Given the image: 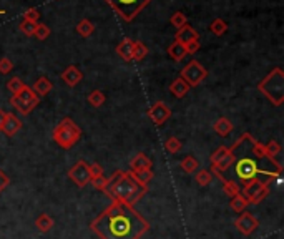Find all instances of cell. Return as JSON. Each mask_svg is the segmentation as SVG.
<instances>
[{"label":"cell","instance_id":"cell-1","mask_svg":"<svg viewBox=\"0 0 284 239\" xmlns=\"http://www.w3.org/2000/svg\"><path fill=\"white\" fill-rule=\"evenodd\" d=\"M230 153L233 156L230 170H233L234 174V178L230 180L238 183L239 186L246 185L251 180H261V174L266 181L273 183L282 173V168H266L261 165L262 161H271L274 158L266 156L264 145L256 142L250 133H243L230 148Z\"/></svg>","mask_w":284,"mask_h":239},{"label":"cell","instance_id":"cell-2","mask_svg":"<svg viewBox=\"0 0 284 239\" xmlns=\"http://www.w3.org/2000/svg\"><path fill=\"white\" fill-rule=\"evenodd\" d=\"M90 229L100 239H140L148 233L150 223L133 206L111 201V205L91 221Z\"/></svg>","mask_w":284,"mask_h":239},{"label":"cell","instance_id":"cell-3","mask_svg":"<svg viewBox=\"0 0 284 239\" xmlns=\"http://www.w3.org/2000/svg\"><path fill=\"white\" fill-rule=\"evenodd\" d=\"M258 90L264 95L274 107H281L284 103V72L276 67L264 78L258 83Z\"/></svg>","mask_w":284,"mask_h":239},{"label":"cell","instance_id":"cell-4","mask_svg":"<svg viewBox=\"0 0 284 239\" xmlns=\"http://www.w3.org/2000/svg\"><path fill=\"white\" fill-rule=\"evenodd\" d=\"M53 142L63 150H70L82 138V130L72 118H63L52 133Z\"/></svg>","mask_w":284,"mask_h":239},{"label":"cell","instance_id":"cell-5","mask_svg":"<svg viewBox=\"0 0 284 239\" xmlns=\"http://www.w3.org/2000/svg\"><path fill=\"white\" fill-rule=\"evenodd\" d=\"M111 10L125 22H133L152 0H105Z\"/></svg>","mask_w":284,"mask_h":239},{"label":"cell","instance_id":"cell-6","mask_svg":"<svg viewBox=\"0 0 284 239\" xmlns=\"http://www.w3.org/2000/svg\"><path fill=\"white\" fill-rule=\"evenodd\" d=\"M39 102H40V98L35 95L32 87H28V85H25L22 90H18L17 93L12 95L10 98V105L15 110H18V113H22V115L32 113L33 108L39 105Z\"/></svg>","mask_w":284,"mask_h":239},{"label":"cell","instance_id":"cell-7","mask_svg":"<svg viewBox=\"0 0 284 239\" xmlns=\"http://www.w3.org/2000/svg\"><path fill=\"white\" fill-rule=\"evenodd\" d=\"M269 185L271 183L264 180H251L241 186V194L244 196L248 205H259L269 193Z\"/></svg>","mask_w":284,"mask_h":239},{"label":"cell","instance_id":"cell-8","mask_svg":"<svg viewBox=\"0 0 284 239\" xmlns=\"http://www.w3.org/2000/svg\"><path fill=\"white\" fill-rule=\"evenodd\" d=\"M180 76H181V78H183L184 82L188 83L190 88H193V87L201 85V83H203L204 80H206L208 70L204 68L198 60H191L186 67H183Z\"/></svg>","mask_w":284,"mask_h":239},{"label":"cell","instance_id":"cell-9","mask_svg":"<svg viewBox=\"0 0 284 239\" xmlns=\"http://www.w3.org/2000/svg\"><path fill=\"white\" fill-rule=\"evenodd\" d=\"M68 178L72 180L78 188H85L87 185H90L91 176H90V171H88V165L85 163L83 160L77 161V163L70 168Z\"/></svg>","mask_w":284,"mask_h":239},{"label":"cell","instance_id":"cell-10","mask_svg":"<svg viewBox=\"0 0 284 239\" xmlns=\"http://www.w3.org/2000/svg\"><path fill=\"white\" fill-rule=\"evenodd\" d=\"M146 115L156 126H161L172 118V110H169V107L165 102H155L150 107V110H148Z\"/></svg>","mask_w":284,"mask_h":239},{"label":"cell","instance_id":"cell-11","mask_svg":"<svg viewBox=\"0 0 284 239\" xmlns=\"http://www.w3.org/2000/svg\"><path fill=\"white\" fill-rule=\"evenodd\" d=\"M234 226H236V229L243 236H251L259 228V221L251 213H243L234 221Z\"/></svg>","mask_w":284,"mask_h":239},{"label":"cell","instance_id":"cell-12","mask_svg":"<svg viewBox=\"0 0 284 239\" xmlns=\"http://www.w3.org/2000/svg\"><path fill=\"white\" fill-rule=\"evenodd\" d=\"M20 128H22V120H20L17 115H13V113H7L5 122L2 125V128H0V131H2L5 136L12 138L20 131Z\"/></svg>","mask_w":284,"mask_h":239},{"label":"cell","instance_id":"cell-13","mask_svg":"<svg viewBox=\"0 0 284 239\" xmlns=\"http://www.w3.org/2000/svg\"><path fill=\"white\" fill-rule=\"evenodd\" d=\"M193 40H200V35H198V32L188 24L183 25L181 29H178L175 33V42H178L181 45H188L190 42H193Z\"/></svg>","mask_w":284,"mask_h":239},{"label":"cell","instance_id":"cell-14","mask_svg":"<svg viewBox=\"0 0 284 239\" xmlns=\"http://www.w3.org/2000/svg\"><path fill=\"white\" fill-rule=\"evenodd\" d=\"M82 78H83V73L80 72V68L75 67V65H68L62 72V80L65 82V85L72 87V88L77 87L78 83L82 82Z\"/></svg>","mask_w":284,"mask_h":239},{"label":"cell","instance_id":"cell-15","mask_svg":"<svg viewBox=\"0 0 284 239\" xmlns=\"http://www.w3.org/2000/svg\"><path fill=\"white\" fill-rule=\"evenodd\" d=\"M117 55L125 62H133V40L131 38H123L117 45Z\"/></svg>","mask_w":284,"mask_h":239},{"label":"cell","instance_id":"cell-16","mask_svg":"<svg viewBox=\"0 0 284 239\" xmlns=\"http://www.w3.org/2000/svg\"><path fill=\"white\" fill-rule=\"evenodd\" d=\"M153 166V161L146 156L145 153H138L137 156H135L131 161H130V171H141V170H150Z\"/></svg>","mask_w":284,"mask_h":239},{"label":"cell","instance_id":"cell-17","mask_svg":"<svg viewBox=\"0 0 284 239\" xmlns=\"http://www.w3.org/2000/svg\"><path fill=\"white\" fill-rule=\"evenodd\" d=\"M32 90L35 91V95H37L39 98L40 96H45V95H48L53 90V83L48 80L47 76H40V78L33 83V88Z\"/></svg>","mask_w":284,"mask_h":239},{"label":"cell","instance_id":"cell-18","mask_svg":"<svg viewBox=\"0 0 284 239\" xmlns=\"http://www.w3.org/2000/svg\"><path fill=\"white\" fill-rule=\"evenodd\" d=\"M188 91H190L188 83L184 82L181 76H178L176 80H173L172 85H169V93H172L173 96H176V98H184Z\"/></svg>","mask_w":284,"mask_h":239},{"label":"cell","instance_id":"cell-19","mask_svg":"<svg viewBox=\"0 0 284 239\" xmlns=\"http://www.w3.org/2000/svg\"><path fill=\"white\" fill-rule=\"evenodd\" d=\"M213 130H215V133H218L219 136L226 138L233 131V123L226 116H221L216 120L215 125H213Z\"/></svg>","mask_w":284,"mask_h":239},{"label":"cell","instance_id":"cell-20","mask_svg":"<svg viewBox=\"0 0 284 239\" xmlns=\"http://www.w3.org/2000/svg\"><path fill=\"white\" fill-rule=\"evenodd\" d=\"M168 55L175 62H181L188 53H186V48H184V45L178 44V42H173V44L168 47Z\"/></svg>","mask_w":284,"mask_h":239},{"label":"cell","instance_id":"cell-21","mask_svg":"<svg viewBox=\"0 0 284 239\" xmlns=\"http://www.w3.org/2000/svg\"><path fill=\"white\" fill-rule=\"evenodd\" d=\"M35 226L40 231V233H48L53 228V217L48 216L45 213H42L37 220H35Z\"/></svg>","mask_w":284,"mask_h":239},{"label":"cell","instance_id":"cell-22","mask_svg":"<svg viewBox=\"0 0 284 239\" xmlns=\"http://www.w3.org/2000/svg\"><path fill=\"white\" fill-rule=\"evenodd\" d=\"M77 32H78V35H82V37L87 38V37H90V35L95 32V25H93L91 20L83 18V20H80V22L77 24Z\"/></svg>","mask_w":284,"mask_h":239},{"label":"cell","instance_id":"cell-23","mask_svg":"<svg viewBox=\"0 0 284 239\" xmlns=\"http://www.w3.org/2000/svg\"><path fill=\"white\" fill-rule=\"evenodd\" d=\"M130 173V176L140 183V185H148L152 180H153V171H152V168L150 170H141V171H128Z\"/></svg>","mask_w":284,"mask_h":239},{"label":"cell","instance_id":"cell-24","mask_svg":"<svg viewBox=\"0 0 284 239\" xmlns=\"http://www.w3.org/2000/svg\"><path fill=\"white\" fill-rule=\"evenodd\" d=\"M180 166H181V170L184 173H190L191 174V173H196L198 171V168H200V161H198L195 156H184L181 160Z\"/></svg>","mask_w":284,"mask_h":239},{"label":"cell","instance_id":"cell-25","mask_svg":"<svg viewBox=\"0 0 284 239\" xmlns=\"http://www.w3.org/2000/svg\"><path fill=\"white\" fill-rule=\"evenodd\" d=\"M148 55V47L140 40H133V60L141 62Z\"/></svg>","mask_w":284,"mask_h":239},{"label":"cell","instance_id":"cell-26","mask_svg":"<svg viewBox=\"0 0 284 239\" xmlns=\"http://www.w3.org/2000/svg\"><path fill=\"white\" fill-rule=\"evenodd\" d=\"M230 206H231V209L234 211V213H243V211L248 208V201L244 200V196L239 193V194L233 196V198H231Z\"/></svg>","mask_w":284,"mask_h":239},{"label":"cell","instance_id":"cell-27","mask_svg":"<svg viewBox=\"0 0 284 239\" xmlns=\"http://www.w3.org/2000/svg\"><path fill=\"white\" fill-rule=\"evenodd\" d=\"M210 30L215 33L216 37H221V35L228 32V24H226L223 18H215L210 25Z\"/></svg>","mask_w":284,"mask_h":239},{"label":"cell","instance_id":"cell-28","mask_svg":"<svg viewBox=\"0 0 284 239\" xmlns=\"http://www.w3.org/2000/svg\"><path fill=\"white\" fill-rule=\"evenodd\" d=\"M223 191L226 196H230V198H233V196H236L241 193V186L238 185V183H234L233 180H228L226 178L223 181Z\"/></svg>","mask_w":284,"mask_h":239},{"label":"cell","instance_id":"cell-29","mask_svg":"<svg viewBox=\"0 0 284 239\" xmlns=\"http://www.w3.org/2000/svg\"><path fill=\"white\" fill-rule=\"evenodd\" d=\"M105 100H106V96H105L103 91H100V90H93L88 95V103L91 105V107H95V108H100L102 105L105 103Z\"/></svg>","mask_w":284,"mask_h":239},{"label":"cell","instance_id":"cell-30","mask_svg":"<svg viewBox=\"0 0 284 239\" xmlns=\"http://www.w3.org/2000/svg\"><path fill=\"white\" fill-rule=\"evenodd\" d=\"M281 150H282V146L279 142H276V140H271V142L264 145V151H266L268 158H276L281 153Z\"/></svg>","mask_w":284,"mask_h":239},{"label":"cell","instance_id":"cell-31","mask_svg":"<svg viewBox=\"0 0 284 239\" xmlns=\"http://www.w3.org/2000/svg\"><path fill=\"white\" fill-rule=\"evenodd\" d=\"M50 27L45 25V24H37V27H35V32H33V37L37 38V40H47L48 37H50Z\"/></svg>","mask_w":284,"mask_h":239},{"label":"cell","instance_id":"cell-32","mask_svg":"<svg viewBox=\"0 0 284 239\" xmlns=\"http://www.w3.org/2000/svg\"><path fill=\"white\" fill-rule=\"evenodd\" d=\"M169 24H172L173 27H176V30H178V29H181L183 25L188 24V17L184 15V13H183L181 10H178V12L173 13L172 18H169Z\"/></svg>","mask_w":284,"mask_h":239},{"label":"cell","instance_id":"cell-33","mask_svg":"<svg viewBox=\"0 0 284 239\" xmlns=\"http://www.w3.org/2000/svg\"><path fill=\"white\" fill-rule=\"evenodd\" d=\"M195 180L200 186H208L213 181V174L210 173V170H200L195 174Z\"/></svg>","mask_w":284,"mask_h":239},{"label":"cell","instance_id":"cell-34","mask_svg":"<svg viewBox=\"0 0 284 239\" xmlns=\"http://www.w3.org/2000/svg\"><path fill=\"white\" fill-rule=\"evenodd\" d=\"M230 153V148H228V146H219V148L215 151V153H213L211 154V156H210V161H211V165L213 166H216L218 163H219V161H221L224 156H226V154H228Z\"/></svg>","mask_w":284,"mask_h":239},{"label":"cell","instance_id":"cell-35","mask_svg":"<svg viewBox=\"0 0 284 239\" xmlns=\"http://www.w3.org/2000/svg\"><path fill=\"white\" fill-rule=\"evenodd\" d=\"M165 148H166L168 153L175 154V153H178L181 150V142L176 136H169L165 142Z\"/></svg>","mask_w":284,"mask_h":239},{"label":"cell","instance_id":"cell-36","mask_svg":"<svg viewBox=\"0 0 284 239\" xmlns=\"http://www.w3.org/2000/svg\"><path fill=\"white\" fill-rule=\"evenodd\" d=\"M25 87V83L24 80H20L18 76H13V78L9 80V83H7V88H9V91L12 95H15L18 90H22Z\"/></svg>","mask_w":284,"mask_h":239},{"label":"cell","instance_id":"cell-37","mask_svg":"<svg viewBox=\"0 0 284 239\" xmlns=\"http://www.w3.org/2000/svg\"><path fill=\"white\" fill-rule=\"evenodd\" d=\"M35 27H37V24L35 22H30V20H22V24L18 25V29L24 35H27V37H33Z\"/></svg>","mask_w":284,"mask_h":239},{"label":"cell","instance_id":"cell-38","mask_svg":"<svg viewBox=\"0 0 284 239\" xmlns=\"http://www.w3.org/2000/svg\"><path fill=\"white\" fill-rule=\"evenodd\" d=\"M12 70H13V63H12L10 58H7V57L0 58V73H2V75H9Z\"/></svg>","mask_w":284,"mask_h":239},{"label":"cell","instance_id":"cell-39","mask_svg":"<svg viewBox=\"0 0 284 239\" xmlns=\"http://www.w3.org/2000/svg\"><path fill=\"white\" fill-rule=\"evenodd\" d=\"M24 20H30V22H35V24H39V20H40V12L37 9H27L24 12Z\"/></svg>","mask_w":284,"mask_h":239},{"label":"cell","instance_id":"cell-40","mask_svg":"<svg viewBox=\"0 0 284 239\" xmlns=\"http://www.w3.org/2000/svg\"><path fill=\"white\" fill-rule=\"evenodd\" d=\"M88 171H90L91 180L98 178V176H103V166L98 165V163H91V165H88Z\"/></svg>","mask_w":284,"mask_h":239},{"label":"cell","instance_id":"cell-41","mask_svg":"<svg viewBox=\"0 0 284 239\" xmlns=\"http://www.w3.org/2000/svg\"><path fill=\"white\" fill-rule=\"evenodd\" d=\"M91 185H93L95 189H100V191H103V189L106 188V183H108V178H105V176H98V178H93L90 181Z\"/></svg>","mask_w":284,"mask_h":239},{"label":"cell","instance_id":"cell-42","mask_svg":"<svg viewBox=\"0 0 284 239\" xmlns=\"http://www.w3.org/2000/svg\"><path fill=\"white\" fill-rule=\"evenodd\" d=\"M200 47H201L200 40H193V42H190L188 45H184V48H186V53H188V55H190V53H196L198 50H200Z\"/></svg>","mask_w":284,"mask_h":239},{"label":"cell","instance_id":"cell-43","mask_svg":"<svg viewBox=\"0 0 284 239\" xmlns=\"http://www.w3.org/2000/svg\"><path fill=\"white\" fill-rule=\"evenodd\" d=\"M9 183H10V180H9V176H7V174L0 170V193L4 191V189L9 186Z\"/></svg>","mask_w":284,"mask_h":239},{"label":"cell","instance_id":"cell-44","mask_svg":"<svg viewBox=\"0 0 284 239\" xmlns=\"http://www.w3.org/2000/svg\"><path fill=\"white\" fill-rule=\"evenodd\" d=\"M5 116H7L5 111L0 110V128H2V125H4V122H5Z\"/></svg>","mask_w":284,"mask_h":239},{"label":"cell","instance_id":"cell-45","mask_svg":"<svg viewBox=\"0 0 284 239\" xmlns=\"http://www.w3.org/2000/svg\"><path fill=\"white\" fill-rule=\"evenodd\" d=\"M2 13H5V12H4V10H0V15H2Z\"/></svg>","mask_w":284,"mask_h":239}]
</instances>
